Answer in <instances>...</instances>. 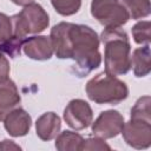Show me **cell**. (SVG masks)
I'll return each instance as SVG.
<instances>
[{
	"label": "cell",
	"instance_id": "obj_9",
	"mask_svg": "<svg viewBox=\"0 0 151 151\" xmlns=\"http://www.w3.org/2000/svg\"><path fill=\"white\" fill-rule=\"evenodd\" d=\"M21 48L28 58L39 61L51 59L54 53L51 38L46 35H35L25 39Z\"/></svg>",
	"mask_w": 151,
	"mask_h": 151
},
{
	"label": "cell",
	"instance_id": "obj_11",
	"mask_svg": "<svg viewBox=\"0 0 151 151\" xmlns=\"http://www.w3.org/2000/svg\"><path fill=\"white\" fill-rule=\"evenodd\" d=\"M60 127L61 120L54 112H45L35 122L37 136L44 142L54 139L60 132Z\"/></svg>",
	"mask_w": 151,
	"mask_h": 151
},
{
	"label": "cell",
	"instance_id": "obj_14",
	"mask_svg": "<svg viewBox=\"0 0 151 151\" xmlns=\"http://www.w3.org/2000/svg\"><path fill=\"white\" fill-rule=\"evenodd\" d=\"M84 138L81 134L73 131L59 132L55 137V149L59 151H78L80 150Z\"/></svg>",
	"mask_w": 151,
	"mask_h": 151
},
{
	"label": "cell",
	"instance_id": "obj_4",
	"mask_svg": "<svg viewBox=\"0 0 151 151\" xmlns=\"http://www.w3.org/2000/svg\"><path fill=\"white\" fill-rule=\"evenodd\" d=\"M85 90L88 99L97 104L117 105L129 96L127 85L116 76L107 74L106 72L91 78Z\"/></svg>",
	"mask_w": 151,
	"mask_h": 151
},
{
	"label": "cell",
	"instance_id": "obj_10",
	"mask_svg": "<svg viewBox=\"0 0 151 151\" xmlns=\"http://www.w3.org/2000/svg\"><path fill=\"white\" fill-rule=\"evenodd\" d=\"M4 126L9 136L22 137L29 132L32 126V118L24 109L15 107L4 118Z\"/></svg>",
	"mask_w": 151,
	"mask_h": 151
},
{
	"label": "cell",
	"instance_id": "obj_2",
	"mask_svg": "<svg viewBox=\"0 0 151 151\" xmlns=\"http://www.w3.org/2000/svg\"><path fill=\"white\" fill-rule=\"evenodd\" d=\"M100 40L104 44L105 72L111 76H123L131 70V45L129 37L120 27L105 28Z\"/></svg>",
	"mask_w": 151,
	"mask_h": 151
},
{
	"label": "cell",
	"instance_id": "obj_1",
	"mask_svg": "<svg viewBox=\"0 0 151 151\" xmlns=\"http://www.w3.org/2000/svg\"><path fill=\"white\" fill-rule=\"evenodd\" d=\"M50 38L57 58L74 60V73L78 77L99 67V37L90 26L63 21L51 28Z\"/></svg>",
	"mask_w": 151,
	"mask_h": 151
},
{
	"label": "cell",
	"instance_id": "obj_13",
	"mask_svg": "<svg viewBox=\"0 0 151 151\" xmlns=\"http://www.w3.org/2000/svg\"><path fill=\"white\" fill-rule=\"evenodd\" d=\"M131 67L133 68V73L136 77L142 78L150 73V46L144 45L143 47H138L133 51L131 55Z\"/></svg>",
	"mask_w": 151,
	"mask_h": 151
},
{
	"label": "cell",
	"instance_id": "obj_3",
	"mask_svg": "<svg viewBox=\"0 0 151 151\" xmlns=\"http://www.w3.org/2000/svg\"><path fill=\"white\" fill-rule=\"evenodd\" d=\"M13 25V44L15 53L20 54V47L28 34H38L45 31L50 24V18L44 7L32 2L15 15L11 17Z\"/></svg>",
	"mask_w": 151,
	"mask_h": 151
},
{
	"label": "cell",
	"instance_id": "obj_6",
	"mask_svg": "<svg viewBox=\"0 0 151 151\" xmlns=\"http://www.w3.org/2000/svg\"><path fill=\"white\" fill-rule=\"evenodd\" d=\"M125 143L134 149H147L151 145V123L131 119L124 123L122 132Z\"/></svg>",
	"mask_w": 151,
	"mask_h": 151
},
{
	"label": "cell",
	"instance_id": "obj_5",
	"mask_svg": "<svg viewBox=\"0 0 151 151\" xmlns=\"http://www.w3.org/2000/svg\"><path fill=\"white\" fill-rule=\"evenodd\" d=\"M91 15L105 28L122 27L130 19L119 0H92Z\"/></svg>",
	"mask_w": 151,
	"mask_h": 151
},
{
	"label": "cell",
	"instance_id": "obj_18",
	"mask_svg": "<svg viewBox=\"0 0 151 151\" xmlns=\"http://www.w3.org/2000/svg\"><path fill=\"white\" fill-rule=\"evenodd\" d=\"M150 29H151L150 21L143 20V21L137 22L132 27V29H131L134 42H137L139 45H149L150 44V40H151Z\"/></svg>",
	"mask_w": 151,
	"mask_h": 151
},
{
	"label": "cell",
	"instance_id": "obj_12",
	"mask_svg": "<svg viewBox=\"0 0 151 151\" xmlns=\"http://www.w3.org/2000/svg\"><path fill=\"white\" fill-rule=\"evenodd\" d=\"M21 98L15 83L11 79L0 84V122L17 107Z\"/></svg>",
	"mask_w": 151,
	"mask_h": 151
},
{
	"label": "cell",
	"instance_id": "obj_16",
	"mask_svg": "<svg viewBox=\"0 0 151 151\" xmlns=\"http://www.w3.org/2000/svg\"><path fill=\"white\" fill-rule=\"evenodd\" d=\"M127 11L130 18L142 19L150 14V0H119Z\"/></svg>",
	"mask_w": 151,
	"mask_h": 151
},
{
	"label": "cell",
	"instance_id": "obj_20",
	"mask_svg": "<svg viewBox=\"0 0 151 151\" xmlns=\"http://www.w3.org/2000/svg\"><path fill=\"white\" fill-rule=\"evenodd\" d=\"M81 151H86V150H98V151H103V150H111V146L109 144L105 143V139L99 138V137H94V138H87L84 139L80 146Z\"/></svg>",
	"mask_w": 151,
	"mask_h": 151
},
{
	"label": "cell",
	"instance_id": "obj_22",
	"mask_svg": "<svg viewBox=\"0 0 151 151\" xmlns=\"http://www.w3.org/2000/svg\"><path fill=\"white\" fill-rule=\"evenodd\" d=\"M21 147L19 145H17L15 143H13L12 140L5 139L2 142H0V150H20Z\"/></svg>",
	"mask_w": 151,
	"mask_h": 151
},
{
	"label": "cell",
	"instance_id": "obj_15",
	"mask_svg": "<svg viewBox=\"0 0 151 151\" xmlns=\"http://www.w3.org/2000/svg\"><path fill=\"white\" fill-rule=\"evenodd\" d=\"M0 46L9 47L7 53L14 55V44H13V25L12 19L5 13H0Z\"/></svg>",
	"mask_w": 151,
	"mask_h": 151
},
{
	"label": "cell",
	"instance_id": "obj_17",
	"mask_svg": "<svg viewBox=\"0 0 151 151\" xmlns=\"http://www.w3.org/2000/svg\"><path fill=\"white\" fill-rule=\"evenodd\" d=\"M151 98L149 96L140 97L133 107L131 109V119L136 120H144L151 123V111H150Z\"/></svg>",
	"mask_w": 151,
	"mask_h": 151
},
{
	"label": "cell",
	"instance_id": "obj_7",
	"mask_svg": "<svg viewBox=\"0 0 151 151\" xmlns=\"http://www.w3.org/2000/svg\"><path fill=\"white\" fill-rule=\"evenodd\" d=\"M64 120L73 130H84L93 120V112L84 99H72L64 110Z\"/></svg>",
	"mask_w": 151,
	"mask_h": 151
},
{
	"label": "cell",
	"instance_id": "obj_19",
	"mask_svg": "<svg viewBox=\"0 0 151 151\" xmlns=\"http://www.w3.org/2000/svg\"><path fill=\"white\" fill-rule=\"evenodd\" d=\"M53 8L60 15H73L76 14L81 6V0H50Z\"/></svg>",
	"mask_w": 151,
	"mask_h": 151
},
{
	"label": "cell",
	"instance_id": "obj_21",
	"mask_svg": "<svg viewBox=\"0 0 151 151\" xmlns=\"http://www.w3.org/2000/svg\"><path fill=\"white\" fill-rule=\"evenodd\" d=\"M9 71H11V67H9V61L8 59L0 52V84L7 81L9 78Z\"/></svg>",
	"mask_w": 151,
	"mask_h": 151
},
{
	"label": "cell",
	"instance_id": "obj_23",
	"mask_svg": "<svg viewBox=\"0 0 151 151\" xmlns=\"http://www.w3.org/2000/svg\"><path fill=\"white\" fill-rule=\"evenodd\" d=\"M13 4L18 5V6H26V5H29L32 4L34 0H11Z\"/></svg>",
	"mask_w": 151,
	"mask_h": 151
},
{
	"label": "cell",
	"instance_id": "obj_8",
	"mask_svg": "<svg viewBox=\"0 0 151 151\" xmlns=\"http://www.w3.org/2000/svg\"><path fill=\"white\" fill-rule=\"evenodd\" d=\"M124 123L125 122L122 113L116 110H106L100 112L94 123H91L92 132L94 136L103 139L114 138L122 132Z\"/></svg>",
	"mask_w": 151,
	"mask_h": 151
}]
</instances>
